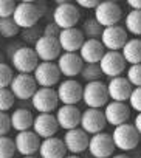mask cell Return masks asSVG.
Here are the masks:
<instances>
[{"mask_svg": "<svg viewBox=\"0 0 141 158\" xmlns=\"http://www.w3.org/2000/svg\"><path fill=\"white\" fill-rule=\"evenodd\" d=\"M59 34H60V28L51 20V22H48V23H45V27H44V33H42V36H47V37H54V39H57L59 37Z\"/></svg>", "mask_w": 141, "mask_h": 158, "instance_id": "cell-40", "label": "cell"}, {"mask_svg": "<svg viewBox=\"0 0 141 158\" xmlns=\"http://www.w3.org/2000/svg\"><path fill=\"white\" fill-rule=\"evenodd\" d=\"M39 156L40 158H65L67 147L64 144V139L57 136L42 139L40 147H39Z\"/></svg>", "mask_w": 141, "mask_h": 158, "instance_id": "cell-25", "label": "cell"}, {"mask_svg": "<svg viewBox=\"0 0 141 158\" xmlns=\"http://www.w3.org/2000/svg\"><path fill=\"white\" fill-rule=\"evenodd\" d=\"M59 98L54 89H37L34 96L31 98V109L39 113H53L57 110Z\"/></svg>", "mask_w": 141, "mask_h": 158, "instance_id": "cell-9", "label": "cell"}, {"mask_svg": "<svg viewBox=\"0 0 141 158\" xmlns=\"http://www.w3.org/2000/svg\"><path fill=\"white\" fill-rule=\"evenodd\" d=\"M129 107L141 113V87H135L132 90V95L129 98Z\"/></svg>", "mask_w": 141, "mask_h": 158, "instance_id": "cell-38", "label": "cell"}, {"mask_svg": "<svg viewBox=\"0 0 141 158\" xmlns=\"http://www.w3.org/2000/svg\"><path fill=\"white\" fill-rule=\"evenodd\" d=\"M40 143H42V139H40L33 130L19 132V133L14 136L16 150H17L22 156H34L36 153H39Z\"/></svg>", "mask_w": 141, "mask_h": 158, "instance_id": "cell-18", "label": "cell"}, {"mask_svg": "<svg viewBox=\"0 0 141 158\" xmlns=\"http://www.w3.org/2000/svg\"><path fill=\"white\" fill-rule=\"evenodd\" d=\"M40 19V13L36 6V3L33 2H20L17 3L14 14H13V20L16 22V25L20 30H27V28H33L37 25Z\"/></svg>", "mask_w": 141, "mask_h": 158, "instance_id": "cell-6", "label": "cell"}, {"mask_svg": "<svg viewBox=\"0 0 141 158\" xmlns=\"http://www.w3.org/2000/svg\"><path fill=\"white\" fill-rule=\"evenodd\" d=\"M17 3L13 0H0V19H10L14 14Z\"/></svg>", "mask_w": 141, "mask_h": 158, "instance_id": "cell-37", "label": "cell"}, {"mask_svg": "<svg viewBox=\"0 0 141 158\" xmlns=\"http://www.w3.org/2000/svg\"><path fill=\"white\" fill-rule=\"evenodd\" d=\"M57 40L64 53H79L82 44L85 42V37L81 28H70V30H60Z\"/></svg>", "mask_w": 141, "mask_h": 158, "instance_id": "cell-21", "label": "cell"}, {"mask_svg": "<svg viewBox=\"0 0 141 158\" xmlns=\"http://www.w3.org/2000/svg\"><path fill=\"white\" fill-rule=\"evenodd\" d=\"M56 8L51 13L53 22L60 28V30H70L76 28V25L81 20V13L79 8L75 3L65 2V0H57Z\"/></svg>", "mask_w": 141, "mask_h": 158, "instance_id": "cell-1", "label": "cell"}, {"mask_svg": "<svg viewBox=\"0 0 141 158\" xmlns=\"http://www.w3.org/2000/svg\"><path fill=\"white\" fill-rule=\"evenodd\" d=\"M99 40L107 51H121L122 47L127 44L129 37H127V31L124 27L115 25V27L104 28Z\"/></svg>", "mask_w": 141, "mask_h": 158, "instance_id": "cell-13", "label": "cell"}, {"mask_svg": "<svg viewBox=\"0 0 141 158\" xmlns=\"http://www.w3.org/2000/svg\"><path fill=\"white\" fill-rule=\"evenodd\" d=\"M37 89L39 87L34 81L33 74H20V73L14 74L13 82L10 85V90L13 92L17 101H31Z\"/></svg>", "mask_w": 141, "mask_h": 158, "instance_id": "cell-7", "label": "cell"}, {"mask_svg": "<svg viewBox=\"0 0 141 158\" xmlns=\"http://www.w3.org/2000/svg\"><path fill=\"white\" fill-rule=\"evenodd\" d=\"M126 77L127 81L132 84V87H141V64L136 65H130L126 71Z\"/></svg>", "mask_w": 141, "mask_h": 158, "instance_id": "cell-36", "label": "cell"}, {"mask_svg": "<svg viewBox=\"0 0 141 158\" xmlns=\"http://www.w3.org/2000/svg\"><path fill=\"white\" fill-rule=\"evenodd\" d=\"M106 126H107V121H106V116H104V110H101V109H85L82 112L79 127L85 133H89L90 136L104 132Z\"/></svg>", "mask_w": 141, "mask_h": 158, "instance_id": "cell-12", "label": "cell"}, {"mask_svg": "<svg viewBox=\"0 0 141 158\" xmlns=\"http://www.w3.org/2000/svg\"><path fill=\"white\" fill-rule=\"evenodd\" d=\"M127 5L133 11H141V0H127Z\"/></svg>", "mask_w": 141, "mask_h": 158, "instance_id": "cell-43", "label": "cell"}, {"mask_svg": "<svg viewBox=\"0 0 141 158\" xmlns=\"http://www.w3.org/2000/svg\"><path fill=\"white\" fill-rule=\"evenodd\" d=\"M14 139L10 136H0V158H13L16 153Z\"/></svg>", "mask_w": 141, "mask_h": 158, "instance_id": "cell-33", "label": "cell"}, {"mask_svg": "<svg viewBox=\"0 0 141 158\" xmlns=\"http://www.w3.org/2000/svg\"><path fill=\"white\" fill-rule=\"evenodd\" d=\"M57 130H59V124H57L56 115H53V113H37L34 116L33 132L40 139H47V138L54 136Z\"/></svg>", "mask_w": 141, "mask_h": 158, "instance_id": "cell-20", "label": "cell"}, {"mask_svg": "<svg viewBox=\"0 0 141 158\" xmlns=\"http://www.w3.org/2000/svg\"><path fill=\"white\" fill-rule=\"evenodd\" d=\"M133 127H135L136 132L141 135V113H138V115L135 116V119H133Z\"/></svg>", "mask_w": 141, "mask_h": 158, "instance_id": "cell-44", "label": "cell"}, {"mask_svg": "<svg viewBox=\"0 0 141 158\" xmlns=\"http://www.w3.org/2000/svg\"><path fill=\"white\" fill-rule=\"evenodd\" d=\"M54 115H56L59 129H64L65 132L78 129L81 126L82 112L76 106H60V107H57Z\"/></svg>", "mask_w": 141, "mask_h": 158, "instance_id": "cell-19", "label": "cell"}, {"mask_svg": "<svg viewBox=\"0 0 141 158\" xmlns=\"http://www.w3.org/2000/svg\"><path fill=\"white\" fill-rule=\"evenodd\" d=\"M16 101L17 99L14 98V95L10 89H0V112L6 113L10 109L14 107Z\"/></svg>", "mask_w": 141, "mask_h": 158, "instance_id": "cell-35", "label": "cell"}, {"mask_svg": "<svg viewBox=\"0 0 141 158\" xmlns=\"http://www.w3.org/2000/svg\"><path fill=\"white\" fill-rule=\"evenodd\" d=\"M22 158H37V156H22Z\"/></svg>", "mask_w": 141, "mask_h": 158, "instance_id": "cell-48", "label": "cell"}, {"mask_svg": "<svg viewBox=\"0 0 141 158\" xmlns=\"http://www.w3.org/2000/svg\"><path fill=\"white\" fill-rule=\"evenodd\" d=\"M62 139H64V144L67 147V152H70V155H79V153L89 150L90 135L85 133L81 127L65 132Z\"/></svg>", "mask_w": 141, "mask_h": 158, "instance_id": "cell-16", "label": "cell"}, {"mask_svg": "<svg viewBox=\"0 0 141 158\" xmlns=\"http://www.w3.org/2000/svg\"><path fill=\"white\" fill-rule=\"evenodd\" d=\"M56 64L60 74L67 79H75L84 68V60L81 59L79 53H62Z\"/></svg>", "mask_w": 141, "mask_h": 158, "instance_id": "cell-17", "label": "cell"}, {"mask_svg": "<svg viewBox=\"0 0 141 158\" xmlns=\"http://www.w3.org/2000/svg\"><path fill=\"white\" fill-rule=\"evenodd\" d=\"M99 67H101V71L104 76L113 79L124 73L127 62L124 60L121 51H106V54L102 56V59L99 62Z\"/></svg>", "mask_w": 141, "mask_h": 158, "instance_id": "cell-14", "label": "cell"}, {"mask_svg": "<svg viewBox=\"0 0 141 158\" xmlns=\"http://www.w3.org/2000/svg\"><path fill=\"white\" fill-rule=\"evenodd\" d=\"M33 48H34V51H36V54H37L40 62H54L62 54V48L59 45V40L54 39V37L42 36L34 44Z\"/></svg>", "mask_w": 141, "mask_h": 158, "instance_id": "cell-15", "label": "cell"}, {"mask_svg": "<svg viewBox=\"0 0 141 158\" xmlns=\"http://www.w3.org/2000/svg\"><path fill=\"white\" fill-rule=\"evenodd\" d=\"M139 138L141 135L136 132L133 124H129V123L115 127L112 132V139L115 143V147L122 152H130L136 149V146L139 144Z\"/></svg>", "mask_w": 141, "mask_h": 158, "instance_id": "cell-2", "label": "cell"}, {"mask_svg": "<svg viewBox=\"0 0 141 158\" xmlns=\"http://www.w3.org/2000/svg\"><path fill=\"white\" fill-rule=\"evenodd\" d=\"M81 31H82L85 39H101V34H102L104 28L96 22L95 17H90V19H85L82 22Z\"/></svg>", "mask_w": 141, "mask_h": 158, "instance_id": "cell-29", "label": "cell"}, {"mask_svg": "<svg viewBox=\"0 0 141 158\" xmlns=\"http://www.w3.org/2000/svg\"><path fill=\"white\" fill-rule=\"evenodd\" d=\"M139 158H141V156H139Z\"/></svg>", "mask_w": 141, "mask_h": 158, "instance_id": "cell-50", "label": "cell"}, {"mask_svg": "<svg viewBox=\"0 0 141 158\" xmlns=\"http://www.w3.org/2000/svg\"><path fill=\"white\" fill-rule=\"evenodd\" d=\"M42 33H44V28H40L39 25H36V27H33V28L20 30V39H22V42L28 44V47H30V45L34 47V44L42 37Z\"/></svg>", "mask_w": 141, "mask_h": 158, "instance_id": "cell-32", "label": "cell"}, {"mask_svg": "<svg viewBox=\"0 0 141 158\" xmlns=\"http://www.w3.org/2000/svg\"><path fill=\"white\" fill-rule=\"evenodd\" d=\"M104 116L107 124L118 127L121 124H126L130 118V107L126 102H115L109 101V104L104 107Z\"/></svg>", "mask_w": 141, "mask_h": 158, "instance_id": "cell-22", "label": "cell"}, {"mask_svg": "<svg viewBox=\"0 0 141 158\" xmlns=\"http://www.w3.org/2000/svg\"><path fill=\"white\" fill-rule=\"evenodd\" d=\"M11 67L13 70H16L20 74H33L36 67L39 65V57L34 51L33 47L23 45L22 48H19L16 51V54L11 57Z\"/></svg>", "mask_w": 141, "mask_h": 158, "instance_id": "cell-4", "label": "cell"}, {"mask_svg": "<svg viewBox=\"0 0 141 158\" xmlns=\"http://www.w3.org/2000/svg\"><path fill=\"white\" fill-rule=\"evenodd\" d=\"M17 34H20V28L16 25L13 17H10V19H0V37L13 39Z\"/></svg>", "mask_w": 141, "mask_h": 158, "instance_id": "cell-31", "label": "cell"}, {"mask_svg": "<svg viewBox=\"0 0 141 158\" xmlns=\"http://www.w3.org/2000/svg\"><path fill=\"white\" fill-rule=\"evenodd\" d=\"M98 5H99L98 0H78L76 2V6H81L85 10H96Z\"/></svg>", "mask_w": 141, "mask_h": 158, "instance_id": "cell-42", "label": "cell"}, {"mask_svg": "<svg viewBox=\"0 0 141 158\" xmlns=\"http://www.w3.org/2000/svg\"><path fill=\"white\" fill-rule=\"evenodd\" d=\"M11 130V118L8 113L0 112V136H6V133Z\"/></svg>", "mask_w": 141, "mask_h": 158, "instance_id": "cell-39", "label": "cell"}, {"mask_svg": "<svg viewBox=\"0 0 141 158\" xmlns=\"http://www.w3.org/2000/svg\"><path fill=\"white\" fill-rule=\"evenodd\" d=\"M132 84L127 81L126 76H118V77H113L109 81L107 84V92H109V98L110 101H115V102H126L129 101L130 95H132Z\"/></svg>", "mask_w": 141, "mask_h": 158, "instance_id": "cell-23", "label": "cell"}, {"mask_svg": "<svg viewBox=\"0 0 141 158\" xmlns=\"http://www.w3.org/2000/svg\"><path fill=\"white\" fill-rule=\"evenodd\" d=\"M121 54H122L124 60L130 65L141 64V39H138V37L129 39L127 44L122 47Z\"/></svg>", "mask_w": 141, "mask_h": 158, "instance_id": "cell-27", "label": "cell"}, {"mask_svg": "<svg viewBox=\"0 0 141 158\" xmlns=\"http://www.w3.org/2000/svg\"><path fill=\"white\" fill-rule=\"evenodd\" d=\"M115 150H116V147H115V143L112 139V135L101 132V133L90 136L89 153L93 158H112Z\"/></svg>", "mask_w": 141, "mask_h": 158, "instance_id": "cell-10", "label": "cell"}, {"mask_svg": "<svg viewBox=\"0 0 141 158\" xmlns=\"http://www.w3.org/2000/svg\"><path fill=\"white\" fill-rule=\"evenodd\" d=\"M0 40H2V37H0Z\"/></svg>", "mask_w": 141, "mask_h": 158, "instance_id": "cell-49", "label": "cell"}, {"mask_svg": "<svg viewBox=\"0 0 141 158\" xmlns=\"http://www.w3.org/2000/svg\"><path fill=\"white\" fill-rule=\"evenodd\" d=\"M60 71L57 68L56 62H39V65L36 67L33 77L37 84V87L40 89H53L54 85L59 84L60 79Z\"/></svg>", "mask_w": 141, "mask_h": 158, "instance_id": "cell-5", "label": "cell"}, {"mask_svg": "<svg viewBox=\"0 0 141 158\" xmlns=\"http://www.w3.org/2000/svg\"><path fill=\"white\" fill-rule=\"evenodd\" d=\"M11 129H14L17 133L19 132H27L33 129V123H34V116L31 113L30 109H23V107H17L11 115Z\"/></svg>", "mask_w": 141, "mask_h": 158, "instance_id": "cell-26", "label": "cell"}, {"mask_svg": "<svg viewBox=\"0 0 141 158\" xmlns=\"http://www.w3.org/2000/svg\"><path fill=\"white\" fill-rule=\"evenodd\" d=\"M122 17V8L116 2H99L95 10V19L102 28L115 27Z\"/></svg>", "mask_w": 141, "mask_h": 158, "instance_id": "cell-8", "label": "cell"}, {"mask_svg": "<svg viewBox=\"0 0 141 158\" xmlns=\"http://www.w3.org/2000/svg\"><path fill=\"white\" fill-rule=\"evenodd\" d=\"M124 28L133 36H141V11L130 10L124 19Z\"/></svg>", "mask_w": 141, "mask_h": 158, "instance_id": "cell-28", "label": "cell"}, {"mask_svg": "<svg viewBox=\"0 0 141 158\" xmlns=\"http://www.w3.org/2000/svg\"><path fill=\"white\" fill-rule=\"evenodd\" d=\"M82 90L84 87L76 81V79H65L59 82V87L56 89L59 102L62 106H76L82 101Z\"/></svg>", "mask_w": 141, "mask_h": 158, "instance_id": "cell-11", "label": "cell"}, {"mask_svg": "<svg viewBox=\"0 0 141 158\" xmlns=\"http://www.w3.org/2000/svg\"><path fill=\"white\" fill-rule=\"evenodd\" d=\"M106 48L99 39H85L79 50V56L84 64H99L102 56L106 54Z\"/></svg>", "mask_w": 141, "mask_h": 158, "instance_id": "cell-24", "label": "cell"}, {"mask_svg": "<svg viewBox=\"0 0 141 158\" xmlns=\"http://www.w3.org/2000/svg\"><path fill=\"white\" fill-rule=\"evenodd\" d=\"M23 45H22V42H17V40H14V42H10L8 45H5V50H3V54H5V57H8L10 60H11V57L16 54V51L19 50V48H22Z\"/></svg>", "mask_w": 141, "mask_h": 158, "instance_id": "cell-41", "label": "cell"}, {"mask_svg": "<svg viewBox=\"0 0 141 158\" xmlns=\"http://www.w3.org/2000/svg\"><path fill=\"white\" fill-rule=\"evenodd\" d=\"M5 59H6V57H5V54H3L2 51H0V64H2V62H5Z\"/></svg>", "mask_w": 141, "mask_h": 158, "instance_id": "cell-46", "label": "cell"}, {"mask_svg": "<svg viewBox=\"0 0 141 158\" xmlns=\"http://www.w3.org/2000/svg\"><path fill=\"white\" fill-rule=\"evenodd\" d=\"M79 76L89 84V82L101 81V77H102L104 74H102V71H101L99 64H84V68H82V71H81Z\"/></svg>", "mask_w": 141, "mask_h": 158, "instance_id": "cell-30", "label": "cell"}, {"mask_svg": "<svg viewBox=\"0 0 141 158\" xmlns=\"http://www.w3.org/2000/svg\"><path fill=\"white\" fill-rule=\"evenodd\" d=\"M109 92H107V84L102 81L96 82H89L84 85L82 90V101L87 106V109H101L109 104Z\"/></svg>", "mask_w": 141, "mask_h": 158, "instance_id": "cell-3", "label": "cell"}, {"mask_svg": "<svg viewBox=\"0 0 141 158\" xmlns=\"http://www.w3.org/2000/svg\"><path fill=\"white\" fill-rule=\"evenodd\" d=\"M112 158H130V156L126 155V153H116V155H113Z\"/></svg>", "mask_w": 141, "mask_h": 158, "instance_id": "cell-45", "label": "cell"}, {"mask_svg": "<svg viewBox=\"0 0 141 158\" xmlns=\"http://www.w3.org/2000/svg\"><path fill=\"white\" fill-rule=\"evenodd\" d=\"M13 77H14L13 67L8 65L6 62H2L0 64V89H10Z\"/></svg>", "mask_w": 141, "mask_h": 158, "instance_id": "cell-34", "label": "cell"}, {"mask_svg": "<svg viewBox=\"0 0 141 158\" xmlns=\"http://www.w3.org/2000/svg\"><path fill=\"white\" fill-rule=\"evenodd\" d=\"M65 158H81V156H78V155H67Z\"/></svg>", "mask_w": 141, "mask_h": 158, "instance_id": "cell-47", "label": "cell"}]
</instances>
